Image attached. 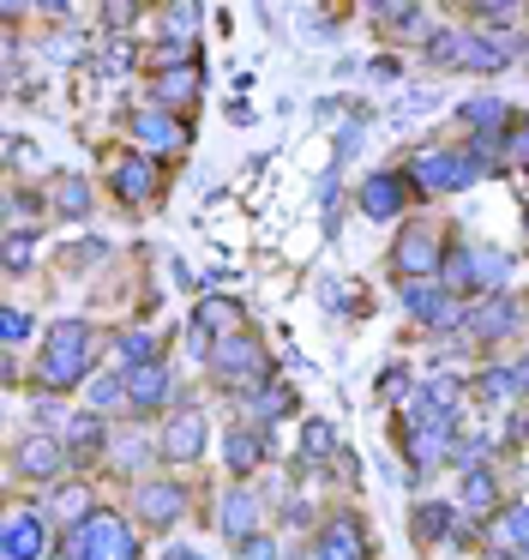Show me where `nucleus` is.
Returning a JSON list of instances; mask_svg holds the SVG:
<instances>
[{
    "mask_svg": "<svg viewBox=\"0 0 529 560\" xmlns=\"http://www.w3.org/2000/svg\"><path fill=\"white\" fill-rule=\"evenodd\" d=\"M91 374V326L84 319H55L43 338V386L67 392Z\"/></svg>",
    "mask_w": 529,
    "mask_h": 560,
    "instance_id": "nucleus-1",
    "label": "nucleus"
},
{
    "mask_svg": "<svg viewBox=\"0 0 529 560\" xmlns=\"http://www.w3.org/2000/svg\"><path fill=\"white\" fill-rule=\"evenodd\" d=\"M67 555L72 560H132V555H139V542H132V530L115 518V512H91V518L72 530Z\"/></svg>",
    "mask_w": 529,
    "mask_h": 560,
    "instance_id": "nucleus-2",
    "label": "nucleus"
},
{
    "mask_svg": "<svg viewBox=\"0 0 529 560\" xmlns=\"http://www.w3.org/2000/svg\"><path fill=\"white\" fill-rule=\"evenodd\" d=\"M409 170H415L421 194H463V187H475L481 158H463V151H421Z\"/></svg>",
    "mask_w": 529,
    "mask_h": 560,
    "instance_id": "nucleus-3",
    "label": "nucleus"
},
{
    "mask_svg": "<svg viewBox=\"0 0 529 560\" xmlns=\"http://www.w3.org/2000/svg\"><path fill=\"white\" fill-rule=\"evenodd\" d=\"M211 368H216V380L223 386H252V380H264V350L247 338V331H235V338H216V350H211Z\"/></svg>",
    "mask_w": 529,
    "mask_h": 560,
    "instance_id": "nucleus-4",
    "label": "nucleus"
},
{
    "mask_svg": "<svg viewBox=\"0 0 529 560\" xmlns=\"http://www.w3.org/2000/svg\"><path fill=\"white\" fill-rule=\"evenodd\" d=\"M48 548V524L36 512H12L7 530H0V560H43Z\"/></svg>",
    "mask_w": 529,
    "mask_h": 560,
    "instance_id": "nucleus-5",
    "label": "nucleus"
},
{
    "mask_svg": "<svg viewBox=\"0 0 529 560\" xmlns=\"http://www.w3.org/2000/svg\"><path fill=\"white\" fill-rule=\"evenodd\" d=\"M307 560H367V536H361V524L349 518V512H337L319 530V542H313Z\"/></svg>",
    "mask_w": 529,
    "mask_h": 560,
    "instance_id": "nucleus-6",
    "label": "nucleus"
},
{
    "mask_svg": "<svg viewBox=\"0 0 529 560\" xmlns=\"http://www.w3.org/2000/svg\"><path fill=\"white\" fill-rule=\"evenodd\" d=\"M391 266L403 271V283H415V278H427L433 266H439V242H433V230H403V242L391 247Z\"/></svg>",
    "mask_w": 529,
    "mask_h": 560,
    "instance_id": "nucleus-7",
    "label": "nucleus"
},
{
    "mask_svg": "<svg viewBox=\"0 0 529 560\" xmlns=\"http://www.w3.org/2000/svg\"><path fill=\"white\" fill-rule=\"evenodd\" d=\"M204 452V416L199 410H175L163 428V458L168 464H192Z\"/></svg>",
    "mask_w": 529,
    "mask_h": 560,
    "instance_id": "nucleus-8",
    "label": "nucleus"
},
{
    "mask_svg": "<svg viewBox=\"0 0 529 560\" xmlns=\"http://www.w3.org/2000/svg\"><path fill=\"white\" fill-rule=\"evenodd\" d=\"M12 458H19V476L48 482V476H60V464H67L72 452L60 446V440H48V434H31V440H19V452H12Z\"/></svg>",
    "mask_w": 529,
    "mask_h": 560,
    "instance_id": "nucleus-9",
    "label": "nucleus"
},
{
    "mask_svg": "<svg viewBox=\"0 0 529 560\" xmlns=\"http://www.w3.org/2000/svg\"><path fill=\"white\" fill-rule=\"evenodd\" d=\"M403 199H409V182H403V175H391V170H379V175L361 182V211H367V218H397Z\"/></svg>",
    "mask_w": 529,
    "mask_h": 560,
    "instance_id": "nucleus-10",
    "label": "nucleus"
},
{
    "mask_svg": "<svg viewBox=\"0 0 529 560\" xmlns=\"http://www.w3.org/2000/svg\"><path fill=\"white\" fill-rule=\"evenodd\" d=\"M451 452H457L451 422H415V416H409V458H415V464H439V458H451Z\"/></svg>",
    "mask_w": 529,
    "mask_h": 560,
    "instance_id": "nucleus-11",
    "label": "nucleus"
},
{
    "mask_svg": "<svg viewBox=\"0 0 529 560\" xmlns=\"http://www.w3.org/2000/svg\"><path fill=\"white\" fill-rule=\"evenodd\" d=\"M403 307L421 319V326H451V295L439 290V283H403Z\"/></svg>",
    "mask_w": 529,
    "mask_h": 560,
    "instance_id": "nucleus-12",
    "label": "nucleus"
},
{
    "mask_svg": "<svg viewBox=\"0 0 529 560\" xmlns=\"http://www.w3.org/2000/svg\"><path fill=\"white\" fill-rule=\"evenodd\" d=\"M180 506H187V488H175V482H144L139 488V518L144 524H175Z\"/></svg>",
    "mask_w": 529,
    "mask_h": 560,
    "instance_id": "nucleus-13",
    "label": "nucleus"
},
{
    "mask_svg": "<svg viewBox=\"0 0 529 560\" xmlns=\"http://www.w3.org/2000/svg\"><path fill=\"white\" fill-rule=\"evenodd\" d=\"M168 368L163 362H151V368H132L127 374V398H132V410H156V404L168 398Z\"/></svg>",
    "mask_w": 529,
    "mask_h": 560,
    "instance_id": "nucleus-14",
    "label": "nucleus"
},
{
    "mask_svg": "<svg viewBox=\"0 0 529 560\" xmlns=\"http://www.w3.org/2000/svg\"><path fill=\"white\" fill-rule=\"evenodd\" d=\"M512 326H517V307L505 302V295H487L481 307H469V331H475V338H505Z\"/></svg>",
    "mask_w": 529,
    "mask_h": 560,
    "instance_id": "nucleus-15",
    "label": "nucleus"
},
{
    "mask_svg": "<svg viewBox=\"0 0 529 560\" xmlns=\"http://www.w3.org/2000/svg\"><path fill=\"white\" fill-rule=\"evenodd\" d=\"M252 518H259V500H252L247 488H235V494L223 500V512H216V524H223V536H235V542H247V536H259V530H252Z\"/></svg>",
    "mask_w": 529,
    "mask_h": 560,
    "instance_id": "nucleus-16",
    "label": "nucleus"
},
{
    "mask_svg": "<svg viewBox=\"0 0 529 560\" xmlns=\"http://www.w3.org/2000/svg\"><path fill=\"white\" fill-rule=\"evenodd\" d=\"M463 121L475 127L481 139H499V127L512 121V103H505V97H469L463 103Z\"/></svg>",
    "mask_w": 529,
    "mask_h": 560,
    "instance_id": "nucleus-17",
    "label": "nucleus"
},
{
    "mask_svg": "<svg viewBox=\"0 0 529 560\" xmlns=\"http://www.w3.org/2000/svg\"><path fill=\"white\" fill-rule=\"evenodd\" d=\"M132 133H139L144 151H175L180 145V127H175V115H168V109L139 115V121H132Z\"/></svg>",
    "mask_w": 529,
    "mask_h": 560,
    "instance_id": "nucleus-18",
    "label": "nucleus"
},
{
    "mask_svg": "<svg viewBox=\"0 0 529 560\" xmlns=\"http://www.w3.org/2000/svg\"><path fill=\"white\" fill-rule=\"evenodd\" d=\"M192 326H199L211 343H216V331H223V338H235V331H240V307H235V302H223V295H211V302H204L199 314H192Z\"/></svg>",
    "mask_w": 529,
    "mask_h": 560,
    "instance_id": "nucleus-19",
    "label": "nucleus"
},
{
    "mask_svg": "<svg viewBox=\"0 0 529 560\" xmlns=\"http://www.w3.org/2000/svg\"><path fill=\"white\" fill-rule=\"evenodd\" d=\"M115 187H120V199H144L156 187V163L151 158H120L115 163Z\"/></svg>",
    "mask_w": 529,
    "mask_h": 560,
    "instance_id": "nucleus-20",
    "label": "nucleus"
},
{
    "mask_svg": "<svg viewBox=\"0 0 529 560\" xmlns=\"http://www.w3.org/2000/svg\"><path fill=\"white\" fill-rule=\"evenodd\" d=\"M103 416H96V410H79V416H72V428H67V452H72V458H91V452H103Z\"/></svg>",
    "mask_w": 529,
    "mask_h": 560,
    "instance_id": "nucleus-21",
    "label": "nucleus"
},
{
    "mask_svg": "<svg viewBox=\"0 0 529 560\" xmlns=\"http://www.w3.org/2000/svg\"><path fill=\"white\" fill-rule=\"evenodd\" d=\"M223 458H228V470H240V476H247L252 464L264 458V440L252 434V428H235V434L223 440Z\"/></svg>",
    "mask_w": 529,
    "mask_h": 560,
    "instance_id": "nucleus-22",
    "label": "nucleus"
},
{
    "mask_svg": "<svg viewBox=\"0 0 529 560\" xmlns=\"http://www.w3.org/2000/svg\"><path fill=\"white\" fill-rule=\"evenodd\" d=\"M493 536H499L505 548H517V560H529V506H505L499 524H493Z\"/></svg>",
    "mask_w": 529,
    "mask_h": 560,
    "instance_id": "nucleus-23",
    "label": "nucleus"
},
{
    "mask_svg": "<svg viewBox=\"0 0 529 560\" xmlns=\"http://www.w3.org/2000/svg\"><path fill=\"white\" fill-rule=\"evenodd\" d=\"M493 500H499L493 476H487V470H469V476H463V500H457V506H463V512H475V518H487V512H493Z\"/></svg>",
    "mask_w": 529,
    "mask_h": 560,
    "instance_id": "nucleus-24",
    "label": "nucleus"
},
{
    "mask_svg": "<svg viewBox=\"0 0 529 560\" xmlns=\"http://www.w3.org/2000/svg\"><path fill=\"white\" fill-rule=\"evenodd\" d=\"M115 355H120V368H151L156 362V338L151 331H120V343H115Z\"/></svg>",
    "mask_w": 529,
    "mask_h": 560,
    "instance_id": "nucleus-25",
    "label": "nucleus"
},
{
    "mask_svg": "<svg viewBox=\"0 0 529 560\" xmlns=\"http://www.w3.org/2000/svg\"><path fill=\"white\" fill-rule=\"evenodd\" d=\"M84 506H91V488H84V482H67V488L55 494V518H60V524H72V530H79V524L91 518Z\"/></svg>",
    "mask_w": 529,
    "mask_h": 560,
    "instance_id": "nucleus-26",
    "label": "nucleus"
},
{
    "mask_svg": "<svg viewBox=\"0 0 529 560\" xmlns=\"http://www.w3.org/2000/svg\"><path fill=\"white\" fill-rule=\"evenodd\" d=\"M505 55H512V49H505V43L469 37V49H463V67H469V73H499V67H505Z\"/></svg>",
    "mask_w": 529,
    "mask_h": 560,
    "instance_id": "nucleus-27",
    "label": "nucleus"
},
{
    "mask_svg": "<svg viewBox=\"0 0 529 560\" xmlns=\"http://www.w3.org/2000/svg\"><path fill=\"white\" fill-rule=\"evenodd\" d=\"M331 446H337V428L325 422V416H313V422L301 428V458H307V464H319Z\"/></svg>",
    "mask_w": 529,
    "mask_h": 560,
    "instance_id": "nucleus-28",
    "label": "nucleus"
},
{
    "mask_svg": "<svg viewBox=\"0 0 529 560\" xmlns=\"http://www.w3.org/2000/svg\"><path fill=\"white\" fill-rule=\"evenodd\" d=\"M463 49H469L463 31H433V37H427V61L433 67H457V61H463Z\"/></svg>",
    "mask_w": 529,
    "mask_h": 560,
    "instance_id": "nucleus-29",
    "label": "nucleus"
},
{
    "mask_svg": "<svg viewBox=\"0 0 529 560\" xmlns=\"http://www.w3.org/2000/svg\"><path fill=\"white\" fill-rule=\"evenodd\" d=\"M156 97H163V103H192V97H199V73H192V67L163 73V79H156Z\"/></svg>",
    "mask_w": 529,
    "mask_h": 560,
    "instance_id": "nucleus-30",
    "label": "nucleus"
},
{
    "mask_svg": "<svg viewBox=\"0 0 529 560\" xmlns=\"http://www.w3.org/2000/svg\"><path fill=\"white\" fill-rule=\"evenodd\" d=\"M55 206L67 211V218H84V206H91V187H84L79 175H60V182H55Z\"/></svg>",
    "mask_w": 529,
    "mask_h": 560,
    "instance_id": "nucleus-31",
    "label": "nucleus"
},
{
    "mask_svg": "<svg viewBox=\"0 0 529 560\" xmlns=\"http://www.w3.org/2000/svg\"><path fill=\"white\" fill-rule=\"evenodd\" d=\"M91 404H96V410L132 404V398H127V374H96V380H91Z\"/></svg>",
    "mask_w": 529,
    "mask_h": 560,
    "instance_id": "nucleus-32",
    "label": "nucleus"
},
{
    "mask_svg": "<svg viewBox=\"0 0 529 560\" xmlns=\"http://www.w3.org/2000/svg\"><path fill=\"white\" fill-rule=\"evenodd\" d=\"M512 392H524L517 386V368H493V374H481V398L487 404H505Z\"/></svg>",
    "mask_w": 529,
    "mask_h": 560,
    "instance_id": "nucleus-33",
    "label": "nucleus"
},
{
    "mask_svg": "<svg viewBox=\"0 0 529 560\" xmlns=\"http://www.w3.org/2000/svg\"><path fill=\"white\" fill-rule=\"evenodd\" d=\"M445 524H451V506H445V500H433V506H421V512H415V536H421V542L445 536Z\"/></svg>",
    "mask_w": 529,
    "mask_h": 560,
    "instance_id": "nucleus-34",
    "label": "nucleus"
},
{
    "mask_svg": "<svg viewBox=\"0 0 529 560\" xmlns=\"http://www.w3.org/2000/svg\"><path fill=\"white\" fill-rule=\"evenodd\" d=\"M445 283H451V290H475V283H481L475 254H451V259H445Z\"/></svg>",
    "mask_w": 529,
    "mask_h": 560,
    "instance_id": "nucleus-35",
    "label": "nucleus"
},
{
    "mask_svg": "<svg viewBox=\"0 0 529 560\" xmlns=\"http://www.w3.org/2000/svg\"><path fill=\"white\" fill-rule=\"evenodd\" d=\"M373 19H385V25H397V31H421V7H397V0L373 7Z\"/></svg>",
    "mask_w": 529,
    "mask_h": 560,
    "instance_id": "nucleus-36",
    "label": "nucleus"
},
{
    "mask_svg": "<svg viewBox=\"0 0 529 560\" xmlns=\"http://www.w3.org/2000/svg\"><path fill=\"white\" fill-rule=\"evenodd\" d=\"M289 410H295V392L289 386H264L259 392V416H289Z\"/></svg>",
    "mask_w": 529,
    "mask_h": 560,
    "instance_id": "nucleus-37",
    "label": "nucleus"
},
{
    "mask_svg": "<svg viewBox=\"0 0 529 560\" xmlns=\"http://www.w3.org/2000/svg\"><path fill=\"white\" fill-rule=\"evenodd\" d=\"M24 266H31V235L12 230L7 235V271H24Z\"/></svg>",
    "mask_w": 529,
    "mask_h": 560,
    "instance_id": "nucleus-38",
    "label": "nucleus"
},
{
    "mask_svg": "<svg viewBox=\"0 0 529 560\" xmlns=\"http://www.w3.org/2000/svg\"><path fill=\"white\" fill-rule=\"evenodd\" d=\"M0 326H7V343L31 338V314H24V307H7V319H0Z\"/></svg>",
    "mask_w": 529,
    "mask_h": 560,
    "instance_id": "nucleus-39",
    "label": "nucleus"
},
{
    "mask_svg": "<svg viewBox=\"0 0 529 560\" xmlns=\"http://www.w3.org/2000/svg\"><path fill=\"white\" fill-rule=\"evenodd\" d=\"M240 560H283V555H277L271 536H247V542H240Z\"/></svg>",
    "mask_w": 529,
    "mask_h": 560,
    "instance_id": "nucleus-40",
    "label": "nucleus"
},
{
    "mask_svg": "<svg viewBox=\"0 0 529 560\" xmlns=\"http://www.w3.org/2000/svg\"><path fill=\"white\" fill-rule=\"evenodd\" d=\"M433 103H439V91H409V97H403V115H415V109H433Z\"/></svg>",
    "mask_w": 529,
    "mask_h": 560,
    "instance_id": "nucleus-41",
    "label": "nucleus"
},
{
    "mask_svg": "<svg viewBox=\"0 0 529 560\" xmlns=\"http://www.w3.org/2000/svg\"><path fill=\"white\" fill-rule=\"evenodd\" d=\"M379 386H385V398H403V386H409V374H403V368H391V374H385V380H379Z\"/></svg>",
    "mask_w": 529,
    "mask_h": 560,
    "instance_id": "nucleus-42",
    "label": "nucleus"
},
{
    "mask_svg": "<svg viewBox=\"0 0 529 560\" xmlns=\"http://www.w3.org/2000/svg\"><path fill=\"white\" fill-rule=\"evenodd\" d=\"M103 67H108V73H127V67H132V55H127V49H120V43H115V49H108V61H103Z\"/></svg>",
    "mask_w": 529,
    "mask_h": 560,
    "instance_id": "nucleus-43",
    "label": "nucleus"
},
{
    "mask_svg": "<svg viewBox=\"0 0 529 560\" xmlns=\"http://www.w3.org/2000/svg\"><path fill=\"white\" fill-rule=\"evenodd\" d=\"M512 158H517V163H529V121H524V133H517V145H512Z\"/></svg>",
    "mask_w": 529,
    "mask_h": 560,
    "instance_id": "nucleus-44",
    "label": "nucleus"
},
{
    "mask_svg": "<svg viewBox=\"0 0 529 560\" xmlns=\"http://www.w3.org/2000/svg\"><path fill=\"white\" fill-rule=\"evenodd\" d=\"M517 386L529 392V355H524V362H517Z\"/></svg>",
    "mask_w": 529,
    "mask_h": 560,
    "instance_id": "nucleus-45",
    "label": "nucleus"
},
{
    "mask_svg": "<svg viewBox=\"0 0 529 560\" xmlns=\"http://www.w3.org/2000/svg\"><path fill=\"white\" fill-rule=\"evenodd\" d=\"M168 560H204V555H192V548H175V555H168Z\"/></svg>",
    "mask_w": 529,
    "mask_h": 560,
    "instance_id": "nucleus-46",
    "label": "nucleus"
},
{
    "mask_svg": "<svg viewBox=\"0 0 529 560\" xmlns=\"http://www.w3.org/2000/svg\"><path fill=\"white\" fill-rule=\"evenodd\" d=\"M60 560H72V555H60Z\"/></svg>",
    "mask_w": 529,
    "mask_h": 560,
    "instance_id": "nucleus-47",
    "label": "nucleus"
}]
</instances>
